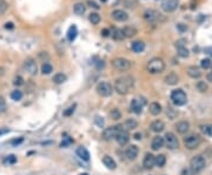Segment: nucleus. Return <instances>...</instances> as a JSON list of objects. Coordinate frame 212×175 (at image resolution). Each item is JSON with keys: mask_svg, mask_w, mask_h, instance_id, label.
<instances>
[{"mask_svg": "<svg viewBox=\"0 0 212 175\" xmlns=\"http://www.w3.org/2000/svg\"><path fill=\"white\" fill-rule=\"evenodd\" d=\"M133 83H135L133 78H131V76H123V78L116 80L114 89L117 91L118 94L125 95V94H127L131 91V88L133 87Z\"/></svg>", "mask_w": 212, "mask_h": 175, "instance_id": "1", "label": "nucleus"}, {"mask_svg": "<svg viewBox=\"0 0 212 175\" xmlns=\"http://www.w3.org/2000/svg\"><path fill=\"white\" fill-rule=\"evenodd\" d=\"M205 159L203 158V156H200V155H197V156H194V158L191 159V161H190V169H191V173L192 174H197V173H199L201 170L205 168Z\"/></svg>", "mask_w": 212, "mask_h": 175, "instance_id": "2", "label": "nucleus"}, {"mask_svg": "<svg viewBox=\"0 0 212 175\" xmlns=\"http://www.w3.org/2000/svg\"><path fill=\"white\" fill-rule=\"evenodd\" d=\"M165 70V62L159 58H154L148 61L147 64V70L151 74H157V73H161Z\"/></svg>", "mask_w": 212, "mask_h": 175, "instance_id": "3", "label": "nucleus"}, {"mask_svg": "<svg viewBox=\"0 0 212 175\" xmlns=\"http://www.w3.org/2000/svg\"><path fill=\"white\" fill-rule=\"evenodd\" d=\"M171 100L176 106H183L186 104L188 96L183 89H174L171 93Z\"/></svg>", "mask_w": 212, "mask_h": 175, "instance_id": "4", "label": "nucleus"}, {"mask_svg": "<svg viewBox=\"0 0 212 175\" xmlns=\"http://www.w3.org/2000/svg\"><path fill=\"white\" fill-rule=\"evenodd\" d=\"M144 19L150 23H158L159 21H163V15L159 12L154 10H147L144 12Z\"/></svg>", "mask_w": 212, "mask_h": 175, "instance_id": "5", "label": "nucleus"}, {"mask_svg": "<svg viewBox=\"0 0 212 175\" xmlns=\"http://www.w3.org/2000/svg\"><path fill=\"white\" fill-rule=\"evenodd\" d=\"M112 66H113L117 70H121V72H124V70H129L130 68H131L132 62L125 58H116L113 61H112Z\"/></svg>", "mask_w": 212, "mask_h": 175, "instance_id": "6", "label": "nucleus"}, {"mask_svg": "<svg viewBox=\"0 0 212 175\" xmlns=\"http://www.w3.org/2000/svg\"><path fill=\"white\" fill-rule=\"evenodd\" d=\"M123 128L120 125H117V126H112V127H108L106 128L104 132H103V139L105 141H110L112 139H116L117 134L119 133V130Z\"/></svg>", "mask_w": 212, "mask_h": 175, "instance_id": "7", "label": "nucleus"}, {"mask_svg": "<svg viewBox=\"0 0 212 175\" xmlns=\"http://www.w3.org/2000/svg\"><path fill=\"white\" fill-rule=\"evenodd\" d=\"M97 92L99 95L101 96H104V98H107V96H110L113 92V87L111 86V83H108V82H100L98 83V86H97Z\"/></svg>", "mask_w": 212, "mask_h": 175, "instance_id": "8", "label": "nucleus"}, {"mask_svg": "<svg viewBox=\"0 0 212 175\" xmlns=\"http://www.w3.org/2000/svg\"><path fill=\"white\" fill-rule=\"evenodd\" d=\"M200 142H201V140H200L199 135H196V134L190 135V136H188V138L184 139V145H185V147L188 148V149H194V148H197V147L200 145Z\"/></svg>", "mask_w": 212, "mask_h": 175, "instance_id": "9", "label": "nucleus"}, {"mask_svg": "<svg viewBox=\"0 0 212 175\" xmlns=\"http://www.w3.org/2000/svg\"><path fill=\"white\" fill-rule=\"evenodd\" d=\"M164 143L166 145V147L169 149H176L179 146V142H178V139L177 136L173 133H166L165 134V139H164Z\"/></svg>", "mask_w": 212, "mask_h": 175, "instance_id": "10", "label": "nucleus"}, {"mask_svg": "<svg viewBox=\"0 0 212 175\" xmlns=\"http://www.w3.org/2000/svg\"><path fill=\"white\" fill-rule=\"evenodd\" d=\"M24 67L26 72L31 74V75H35L37 72H38V67H37V62H35L33 59H26L25 62H24Z\"/></svg>", "mask_w": 212, "mask_h": 175, "instance_id": "11", "label": "nucleus"}, {"mask_svg": "<svg viewBox=\"0 0 212 175\" xmlns=\"http://www.w3.org/2000/svg\"><path fill=\"white\" fill-rule=\"evenodd\" d=\"M116 140H117V142L120 146H125L130 140V135L127 133V130L124 128L120 129L119 133L117 134V136H116Z\"/></svg>", "mask_w": 212, "mask_h": 175, "instance_id": "12", "label": "nucleus"}, {"mask_svg": "<svg viewBox=\"0 0 212 175\" xmlns=\"http://www.w3.org/2000/svg\"><path fill=\"white\" fill-rule=\"evenodd\" d=\"M145 105V100L143 99H133L131 101V109L135 114H140L143 106Z\"/></svg>", "mask_w": 212, "mask_h": 175, "instance_id": "13", "label": "nucleus"}, {"mask_svg": "<svg viewBox=\"0 0 212 175\" xmlns=\"http://www.w3.org/2000/svg\"><path fill=\"white\" fill-rule=\"evenodd\" d=\"M178 7V0H163L161 8L165 12H173Z\"/></svg>", "mask_w": 212, "mask_h": 175, "instance_id": "14", "label": "nucleus"}, {"mask_svg": "<svg viewBox=\"0 0 212 175\" xmlns=\"http://www.w3.org/2000/svg\"><path fill=\"white\" fill-rule=\"evenodd\" d=\"M138 153H139V149H138V147L135 146V145H130L127 148H126V151H125V155H126V158L131 160V161H133L137 159L138 156Z\"/></svg>", "mask_w": 212, "mask_h": 175, "instance_id": "15", "label": "nucleus"}, {"mask_svg": "<svg viewBox=\"0 0 212 175\" xmlns=\"http://www.w3.org/2000/svg\"><path fill=\"white\" fill-rule=\"evenodd\" d=\"M112 18L116 20V21H119V23H123V21H126L127 20V13L123 10H114L112 12Z\"/></svg>", "mask_w": 212, "mask_h": 175, "instance_id": "16", "label": "nucleus"}, {"mask_svg": "<svg viewBox=\"0 0 212 175\" xmlns=\"http://www.w3.org/2000/svg\"><path fill=\"white\" fill-rule=\"evenodd\" d=\"M143 166H144L145 169H151V168H153V166H154V156H153L152 154L147 153L146 155H145L144 161H143Z\"/></svg>", "mask_w": 212, "mask_h": 175, "instance_id": "17", "label": "nucleus"}, {"mask_svg": "<svg viewBox=\"0 0 212 175\" xmlns=\"http://www.w3.org/2000/svg\"><path fill=\"white\" fill-rule=\"evenodd\" d=\"M163 146H164V139L161 136H159V135L158 136H154L152 142H151V148H152L153 151H158Z\"/></svg>", "mask_w": 212, "mask_h": 175, "instance_id": "18", "label": "nucleus"}, {"mask_svg": "<svg viewBox=\"0 0 212 175\" xmlns=\"http://www.w3.org/2000/svg\"><path fill=\"white\" fill-rule=\"evenodd\" d=\"M165 125L161 120H156L151 123V130L154 132V133H160L161 130H164Z\"/></svg>", "mask_w": 212, "mask_h": 175, "instance_id": "19", "label": "nucleus"}, {"mask_svg": "<svg viewBox=\"0 0 212 175\" xmlns=\"http://www.w3.org/2000/svg\"><path fill=\"white\" fill-rule=\"evenodd\" d=\"M77 155L82 160H84V161H88L90 160V153H88V151L85 147H78L77 148Z\"/></svg>", "mask_w": 212, "mask_h": 175, "instance_id": "20", "label": "nucleus"}, {"mask_svg": "<svg viewBox=\"0 0 212 175\" xmlns=\"http://www.w3.org/2000/svg\"><path fill=\"white\" fill-rule=\"evenodd\" d=\"M103 164H105L108 169H116V168H117L116 161H114L110 155H105V156L103 158Z\"/></svg>", "mask_w": 212, "mask_h": 175, "instance_id": "21", "label": "nucleus"}, {"mask_svg": "<svg viewBox=\"0 0 212 175\" xmlns=\"http://www.w3.org/2000/svg\"><path fill=\"white\" fill-rule=\"evenodd\" d=\"M176 128H177V132H178V133L185 134V133L188 130V128H190V123H188V121H180V122H178L176 125Z\"/></svg>", "mask_w": 212, "mask_h": 175, "instance_id": "22", "label": "nucleus"}, {"mask_svg": "<svg viewBox=\"0 0 212 175\" xmlns=\"http://www.w3.org/2000/svg\"><path fill=\"white\" fill-rule=\"evenodd\" d=\"M121 31H123V34L125 38H132V36H135L137 34V28L133 27V26H126Z\"/></svg>", "mask_w": 212, "mask_h": 175, "instance_id": "23", "label": "nucleus"}, {"mask_svg": "<svg viewBox=\"0 0 212 175\" xmlns=\"http://www.w3.org/2000/svg\"><path fill=\"white\" fill-rule=\"evenodd\" d=\"M131 48L135 53H141L145 49V44L143 41H135V42H132Z\"/></svg>", "mask_w": 212, "mask_h": 175, "instance_id": "24", "label": "nucleus"}, {"mask_svg": "<svg viewBox=\"0 0 212 175\" xmlns=\"http://www.w3.org/2000/svg\"><path fill=\"white\" fill-rule=\"evenodd\" d=\"M110 34H111V36L114 39V40H123L124 38V34H123V31L121 29H119V28H113L112 31H110Z\"/></svg>", "mask_w": 212, "mask_h": 175, "instance_id": "25", "label": "nucleus"}, {"mask_svg": "<svg viewBox=\"0 0 212 175\" xmlns=\"http://www.w3.org/2000/svg\"><path fill=\"white\" fill-rule=\"evenodd\" d=\"M178 81H179V76L177 75L176 73H170L165 78V82L167 85H176Z\"/></svg>", "mask_w": 212, "mask_h": 175, "instance_id": "26", "label": "nucleus"}, {"mask_svg": "<svg viewBox=\"0 0 212 175\" xmlns=\"http://www.w3.org/2000/svg\"><path fill=\"white\" fill-rule=\"evenodd\" d=\"M186 72H188V75L191 76V78H194V79H196V78H199V76L201 75V72H200L199 68H198V67H196V66H191V67H188Z\"/></svg>", "mask_w": 212, "mask_h": 175, "instance_id": "27", "label": "nucleus"}, {"mask_svg": "<svg viewBox=\"0 0 212 175\" xmlns=\"http://www.w3.org/2000/svg\"><path fill=\"white\" fill-rule=\"evenodd\" d=\"M73 11H74L77 15H82L85 13V11H86V6L84 5L82 2H77L74 7H73Z\"/></svg>", "mask_w": 212, "mask_h": 175, "instance_id": "28", "label": "nucleus"}, {"mask_svg": "<svg viewBox=\"0 0 212 175\" xmlns=\"http://www.w3.org/2000/svg\"><path fill=\"white\" fill-rule=\"evenodd\" d=\"M150 113L152 115H158L161 113V106L159 105L158 102H152L150 105Z\"/></svg>", "mask_w": 212, "mask_h": 175, "instance_id": "29", "label": "nucleus"}, {"mask_svg": "<svg viewBox=\"0 0 212 175\" xmlns=\"http://www.w3.org/2000/svg\"><path fill=\"white\" fill-rule=\"evenodd\" d=\"M77 34H78V29H77V27L73 25V26H71L70 28H68V31H67V39L70 41H73L77 38Z\"/></svg>", "mask_w": 212, "mask_h": 175, "instance_id": "30", "label": "nucleus"}, {"mask_svg": "<svg viewBox=\"0 0 212 175\" xmlns=\"http://www.w3.org/2000/svg\"><path fill=\"white\" fill-rule=\"evenodd\" d=\"M166 162V158H165L164 154H159L154 158V164H157L158 167H163Z\"/></svg>", "mask_w": 212, "mask_h": 175, "instance_id": "31", "label": "nucleus"}, {"mask_svg": "<svg viewBox=\"0 0 212 175\" xmlns=\"http://www.w3.org/2000/svg\"><path fill=\"white\" fill-rule=\"evenodd\" d=\"M66 75H65L64 73H57L55 75L53 76V81L55 82V83H58V85H60V83H63V82L66 81Z\"/></svg>", "mask_w": 212, "mask_h": 175, "instance_id": "32", "label": "nucleus"}, {"mask_svg": "<svg viewBox=\"0 0 212 175\" xmlns=\"http://www.w3.org/2000/svg\"><path fill=\"white\" fill-rule=\"evenodd\" d=\"M137 126H138V122L133 120V119H129V120H126L125 121V127H126V130H131V129H135L137 128Z\"/></svg>", "mask_w": 212, "mask_h": 175, "instance_id": "33", "label": "nucleus"}, {"mask_svg": "<svg viewBox=\"0 0 212 175\" xmlns=\"http://www.w3.org/2000/svg\"><path fill=\"white\" fill-rule=\"evenodd\" d=\"M88 20L91 21L92 25H98L100 23V15L98 13H91L88 17Z\"/></svg>", "mask_w": 212, "mask_h": 175, "instance_id": "34", "label": "nucleus"}, {"mask_svg": "<svg viewBox=\"0 0 212 175\" xmlns=\"http://www.w3.org/2000/svg\"><path fill=\"white\" fill-rule=\"evenodd\" d=\"M52 70H53L52 65L47 64V62L42 64V66H41V73H42V74H50Z\"/></svg>", "mask_w": 212, "mask_h": 175, "instance_id": "35", "label": "nucleus"}, {"mask_svg": "<svg viewBox=\"0 0 212 175\" xmlns=\"http://www.w3.org/2000/svg\"><path fill=\"white\" fill-rule=\"evenodd\" d=\"M11 98H12V100H14V101H19V100H21V98H23V93H21V91H19V89L13 91V92L11 93Z\"/></svg>", "mask_w": 212, "mask_h": 175, "instance_id": "36", "label": "nucleus"}, {"mask_svg": "<svg viewBox=\"0 0 212 175\" xmlns=\"http://www.w3.org/2000/svg\"><path fill=\"white\" fill-rule=\"evenodd\" d=\"M196 87H197V89L199 92L204 93V92H206V89H207V85L205 83V81H198L197 85H196Z\"/></svg>", "mask_w": 212, "mask_h": 175, "instance_id": "37", "label": "nucleus"}, {"mask_svg": "<svg viewBox=\"0 0 212 175\" xmlns=\"http://www.w3.org/2000/svg\"><path fill=\"white\" fill-rule=\"evenodd\" d=\"M178 55L182 58H188V51L186 47H179L178 48Z\"/></svg>", "mask_w": 212, "mask_h": 175, "instance_id": "38", "label": "nucleus"}, {"mask_svg": "<svg viewBox=\"0 0 212 175\" xmlns=\"http://www.w3.org/2000/svg\"><path fill=\"white\" fill-rule=\"evenodd\" d=\"M201 130H203V133H205L206 135H209V136H211L212 138V125L201 126Z\"/></svg>", "mask_w": 212, "mask_h": 175, "instance_id": "39", "label": "nucleus"}, {"mask_svg": "<svg viewBox=\"0 0 212 175\" xmlns=\"http://www.w3.org/2000/svg\"><path fill=\"white\" fill-rule=\"evenodd\" d=\"M110 115H111V117L113 120H118V119L121 117V113L118 111L117 108H114V109H112V111L110 112Z\"/></svg>", "mask_w": 212, "mask_h": 175, "instance_id": "40", "label": "nucleus"}, {"mask_svg": "<svg viewBox=\"0 0 212 175\" xmlns=\"http://www.w3.org/2000/svg\"><path fill=\"white\" fill-rule=\"evenodd\" d=\"M200 66H201L203 68H205V70L210 68V67H212L211 60H210V59H203V60H201V62H200Z\"/></svg>", "mask_w": 212, "mask_h": 175, "instance_id": "41", "label": "nucleus"}, {"mask_svg": "<svg viewBox=\"0 0 212 175\" xmlns=\"http://www.w3.org/2000/svg\"><path fill=\"white\" fill-rule=\"evenodd\" d=\"M7 7H8V4L6 2L5 0H0V15L4 14L7 11Z\"/></svg>", "mask_w": 212, "mask_h": 175, "instance_id": "42", "label": "nucleus"}, {"mask_svg": "<svg viewBox=\"0 0 212 175\" xmlns=\"http://www.w3.org/2000/svg\"><path fill=\"white\" fill-rule=\"evenodd\" d=\"M4 162L7 164H13L17 162V156H14V155H8L7 158L4 160Z\"/></svg>", "mask_w": 212, "mask_h": 175, "instance_id": "43", "label": "nucleus"}, {"mask_svg": "<svg viewBox=\"0 0 212 175\" xmlns=\"http://www.w3.org/2000/svg\"><path fill=\"white\" fill-rule=\"evenodd\" d=\"M76 107H77V105H72V106H70V107H68L66 111H64V115H65V117H71V115L74 113Z\"/></svg>", "mask_w": 212, "mask_h": 175, "instance_id": "44", "label": "nucleus"}, {"mask_svg": "<svg viewBox=\"0 0 212 175\" xmlns=\"http://www.w3.org/2000/svg\"><path fill=\"white\" fill-rule=\"evenodd\" d=\"M124 5L127 8H135V5H137V0H125Z\"/></svg>", "mask_w": 212, "mask_h": 175, "instance_id": "45", "label": "nucleus"}, {"mask_svg": "<svg viewBox=\"0 0 212 175\" xmlns=\"http://www.w3.org/2000/svg\"><path fill=\"white\" fill-rule=\"evenodd\" d=\"M23 83H24V79L20 75H18L14 78V80H13V85H14V86H21Z\"/></svg>", "mask_w": 212, "mask_h": 175, "instance_id": "46", "label": "nucleus"}, {"mask_svg": "<svg viewBox=\"0 0 212 175\" xmlns=\"http://www.w3.org/2000/svg\"><path fill=\"white\" fill-rule=\"evenodd\" d=\"M6 111V102L2 98H0V113H4Z\"/></svg>", "mask_w": 212, "mask_h": 175, "instance_id": "47", "label": "nucleus"}, {"mask_svg": "<svg viewBox=\"0 0 212 175\" xmlns=\"http://www.w3.org/2000/svg\"><path fill=\"white\" fill-rule=\"evenodd\" d=\"M87 5L90 6V7H93V8H95V10H99V8H100V6L98 5L95 1H93V0H88Z\"/></svg>", "mask_w": 212, "mask_h": 175, "instance_id": "48", "label": "nucleus"}, {"mask_svg": "<svg viewBox=\"0 0 212 175\" xmlns=\"http://www.w3.org/2000/svg\"><path fill=\"white\" fill-rule=\"evenodd\" d=\"M72 142H73V140H72L71 138H66V139H65V141H63V142H61V145H60V146H61V147H67L68 145H71Z\"/></svg>", "mask_w": 212, "mask_h": 175, "instance_id": "49", "label": "nucleus"}, {"mask_svg": "<svg viewBox=\"0 0 212 175\" xmlns=\"http://www.w3.org/2000/svg\"><path fill=\"white\" fill-rule=\"evenodd\" d=\"M95 122H97V125H98L99 127H103V126H104V120H103V117H95Z\"/></svg>", "mask_w": 212, "mask_h": 175, "instance_id": "50", "label": "nucleus"}, {"mask_svg": "<svg viewBox=\"0 0 212 175\" xmlns=\"http://www.w3.org/2000/svg\"><path fill=\"white\" fill-rule=\"evenodd\" d=\"M5 28L6 29H13V28H14V23H5Z\"/></svg>", "mask_w": 212, "mask_h": 175, "instance_id": "51", "label": "nucleus"}, {"mask_svg": "<svg viewBox=\"0 0 212 175\" xmlns=\"http://www.w3.org/2000/svg\"><path fill=\"white\" fill-rule=\"evenodd\" d=\"M101 35H103V36H108V35H110V31H108V29H103V31H101Z\"/></svg>", "mask_w": 212, "mask_h": 175, "instance_id": "52", "label": "nucleus"}, {"mask_svg": "<svg viewBox=\"0 0 212 175\" xmlns=\"http://www.w3.org/2000/svg\"><path fill=\"white\" fill-rule=\"evenodd\" d=\"M23 138H20V139H19V140H13V141H11V143L12 145H19V143H20V142H23Z\"/></svg>", "mask_w": 212, "mask_h": 175, "instance_id": "53", "label": "nucleus"}, {"mask_svg": "<svg viewBox=\"0 0 212 175\" xmlns=\"http://www.w3.org/2000/svg\"><path fill=\"white\" fill-rule=\"evenodd\" d=\"M206 79H207V81L212 82V72L207 73V75H206Z\"/></svg>", "mask_w": 212, "mask_h": 175, "instance_id": "54", "label": "nucleus"}, {"mask_svg": "<svg viewBox=\"0 0 212 175\" xmlns=\"http://www.w3.org/2000/svg\"><path fill=\"white\" fill-rule=\"evenodd\" d=\"M178 28L180 29V31H186L188 27H186V26H183V23H179V25H178Z\"/></svg>", "mask_w": 212, "mask_h": 175, "instance_id": "55", "label": "nucleus"}, {"mask_svg": "<svg viewBox=\"0 0 212 175\" xmlns=\"http://www.w3.org/2000/svg\"><path fill=\"white\" fill-rule=\"evenodd\" d=\"M140 136L141 135L139 134V133H137V134H135V140H140Z\"/></svg>", "mask_w": 212, "mask_h": 175, "instance_id": "56", "label": "nucleus"}, {"mask_svg": "<svg viewBox=\"0 0 212 175\" xmlns=\"http://www.w3.org/2000/svg\"><path fill=\"white\" fill-rule=\"evenodd\" d=\"M8 130H6V129H4V130H0V135H2V134H5V133H7Z\"/></svg>", "mask_w": 212, "mask_h": 175, "instance_id": "57", "label": "nucleus"}, {"mask_svg": "<svg viewBox=\"0 0 212 175\" xmlns=\"http://www.w3.org/2000/svg\"><path fill=\"white\" fill-rule=\"evenodd\" d=\"M100 1H101V2H106V1H107V0H100Z\"/></svg>", "mask_w": 212, "mask_h": 175, "instance_id": "58", "label": "nucleus"}, {"mask_svg": "<svg viewBox=\"0 0 212 175\" xmlns=\"http://www.w3.org/2000/svg\"><path fill=\"white\" fill-rule=\"evenodd\" d=\"M80 175H88V174H86V173H84V174H80Z\"/></svg>", "mask_w": 212, "mask_h": 175, "instance_id": "59", "label": "nucleus"}]
</instances>
